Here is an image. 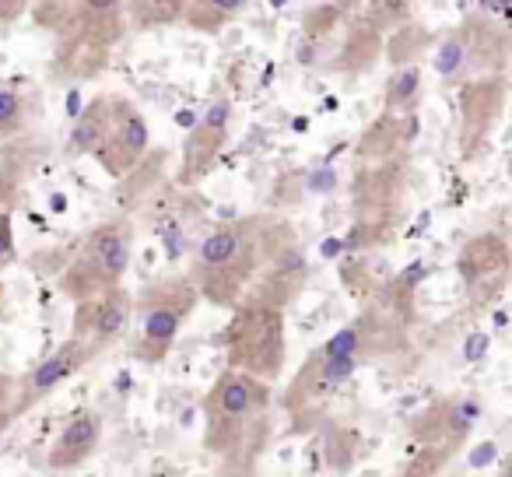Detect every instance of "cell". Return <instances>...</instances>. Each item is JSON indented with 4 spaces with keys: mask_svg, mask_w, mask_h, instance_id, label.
<instances>
[{
    "mask_svg": "<svg viewBox=\"0 0 512 477\" xmlns=\"http://www.w3.org/2000/svg\"><path fill=\"white\" fill-rule=\"evenodd\" d=\"M267 400H271L267 383L228 369L225 376L211 386V393H207V400H204L207 446H211V453L239 460L242 442L249 446V456H256V449H264L260 446V442H264L260 425H264V418H267Z\"/></svg>",
    "mask_w": 512,
    "mask_h": 477,
    "instance_id": "obj_1",
    "label": "cell"
},
{
    "mask_svg": "<svg viewBox=\"0 0 512 477\" xmlns=\"http://www.w3.org/2000/svg\"><path fill=\"white\" fill-rule=\"evenodd\" d=\"M256 264H260V239L249 221L228 228H214L204 243L197 246V274L200 288L218 306H232L249 285Z\"/></svg>",
    "mask_w": 512,
    "mask_h": 477,
    "instance_id": "obj_2",
    "label": "cell"
},
{
    "mask_svg": "<svg viewBox=\"0 0 512 477\" xmlns=\"http://www.w3.org/2000/svg\"><path fill=\"white\" fill-rule=\"evenodd\" d=\"M228 362H232V372L253 376L260 383L278 379L281 365H285V316H281V309L246 302L228 327Z\"/></svg>",
    "mask_w": 512,
    "mask_h": 477,
    "instance_id": "obj_3",
    "label": "cell"
},
{
    "mask_svg": "<svg viewBox=\"0 0 512 477\" xmlns=\"http://www.w3.org/2000/svg\"><path fill=\"white\" fill-rule=\"evenodd\" d=\"M130 267V228L120 221L99 225L88 235L78 264L64 274V292L78 302H92L95 292L106 295L109 288H120V278Z\"/></svg>",
    "mask_w": 512,
    "mask_h": 477,
    "instance_id": "obj_4",
    "label": "cell"
},
{
    "mask_svg": "<svg viewBox=\"0 0 512 477\" xmlns=\"http://www.w3.org/2000/svg\"><path fill=\"white\" fill-rule=\"evenodd\" d=\"M148 123H144L141 109L127 99H113L109 102V120L102 130L99 144H95V158L102 162V169L123 176L130 172L148 151Z\"/></svg>",
    "mask_w": 512,
    "mask_h": 477,
    "instance_id": "obj_5",
    "label": "cell"
},
{
    "mask_svg": "<svg viewBox=\"0 0 512 477\" xmlns=\"http://www.w3.org/2000/svg\"><path fill=\"white\" fill-rule=\"evenodd\" d=\"M197 295L186 285H169V288H155L144 302V327H141V341H137V355L144 362H162L169 355V348L176 344V334L183 327L186 313L193 309Z\"/></svg>",
    "mask_w": 512,
    "mask_h": 477,
    "instance_id": "obj_6",
    "label": "cell"
},
{
    "mask_svg": "<svg viewBox=\"0 0 512 477\" xmlns=\"http://www.w3.org/2000/svg\"><path fill=\"white\" fill-rule=\"evenodd\" d=\"M460 274L467 295L474 306H488L498 299V292L505 288L509 278V246H505L502 235H477L463 246L460 253Z\"/></svg>",
    "mask_w": 512,
    "mask_h": 477,
    "instance_id": "obj_7",
    "label": "cell"
},
{
    "mask_svg": "<svg viewBox=\"0 0 512 477\" xmlns=\"http://www.w3.org/2000/svg\"><path fill=\"white\" fill-rule=\"evenodd\" d=\"M358 358L344 355V358H320L313 355L306 362V369L295 376L292 390H288L285 404L292 407V411H306V407L320 404L323 397H330V393L337 390V386H344L351 376L358 372Z\"/></svg>",
    "mask_w": 512,
    "mask_h": 477,
    "instance_id": "obj_8",
    "label": "cell"
},
{
    "mask_svg": "<svg viewBox=\"0 0 512 477\" xmlns=\"http://www.w3.org/2000/svg\"><path fill=\"white\" fill-rule=\"evenodd\" d=\"M88 355H92V348H88V341H78V337H71V341L60 344L50 358H43V362H39L36 369L22 379V400H18V411H25V407H32L36 400H43L50 390H57L67 376H74V372L85 365Z\"/></svg>",
    "mask_w": 512,
    "mask_h": 477,
    "instance_id": "obj_9",
    "label": "cell"
},
{
    "mask_svg": "<svg viewBox=\"0 0 512 477\" xmlns=\"http://www.w3.org/2000/svg\"><path fill=\"white\" fill-rule=\"evenodd\" d=\"M228 116H232V102H214L211 109L204 113V120H200V127L190 134V141H186V155H183V183H193V179H200L207 169H211L214 155L221 151V144H225V134H228Z\"/></svg>",
    "mask_w": 512,
    "mask_h": 477,
    "instance_id": "obj_10",
    "label": "cell"
},
{
    "mask_svg": "<svg viewBox=\"0 0 512 477\" xmlns=\"http://www.w3.org/2000/svg\"><path fill=\"white\" fill-rule=\"evenodd\" d=\"M102 439V418L95 411H78L64 425V432L57 435L50 449V467L53 470H74L95 453Z\"/></svg>",
    "mask_w": 512,
    "mask_h": 477,
    "instance_id": "obj_11",
    "label": "cell"
},
{
    "mask_svg": "<svg viewBox=\"0 0 512 477\" xmlns=\"http://www.w3.org/2000/svg\"><path fill=\"white\" fill-rule=\"evenodd\" d=\"M88 306H92V320H78V341L85 334H92V341H88V348H92V351L113 344L116 337L127 330V323H130V295L123 292V288H109L99 302H88Z\"/></svg>",
    "mask_w": 512,
    "mask_h": 477,
    "instance_id": "obj_12",
    "label": "cell"
},
{
    "mask_svg": "<svg viewBox=\"0 0 512 477\" xmlns=\"http://www.w3.org/2000/svg\"><path fill=\"white\" fill-rule=\"evenodd\" d=\"M109 102H113V95H102V99H95L88 106L85 116H78V127H74V141H71L74 151H95V144H99L109 120Z\"/></svg>",
    "mask_w": 512,
    "mask_h": 477,
    "instance_id": "obj_13",
    "label": "cell"
},
{
    "mask_svg": "<svg viewBox=\"0 0 512 477\" xmlns=\"http://www.w3.org/2000/svg\"><path fill=\"white\" fill-rule=\"evenodd\" d=\"M421 88V71L418 67H404L390 78V88H386V106L390 109H400L414 99V92Z\"/></svg>",
    "mask_w": 512,
    "mask_h": 477,
    "instance_id": "obj_14",
    "label": "cell"
},
{
    "mask_svg": "<svg viewBox=\"0 0 512 477\" xmlns=\"http://www.w3.org/2000/svg\"><path fill=\"white\" fill-rule=\"evenodd\" d=\"M127 11L137 18L141 29H148V25H169L172 18H179L183 15V4H130Z\"/></svg>",
    "mask_w": 512,
    "mask_h": 477,
    "instance_id": "obj_15",
    "label": "cell"
},
{
    "mask_svg": "<svg viewBox=\"0 0 512 477\" xmlns=\"http://www.w3.org/2000/svg\"><path fill=\"white\" fill-rule=\"evenodd\" d=\"M25 120V102L18 92H0V137L15 134Z\"/></svg>",
    "mask_w": 512,
    "mask_h": 477,
    "instance_id": "obj_16",
    "label": "cell"
},
{
    "mask_svg": "<svg viewBox=\"0 0 512 477\" xmlns=\"http://www.w3.org/2000/svg\"><path fill=\"white\" fill-rule=\"evenodd\" d=\"M358 344H362L358 330H341V334L330 337V341L323 344V348L316 351V355H320V358H344V355L358 358Z\"/></svg>",
    "mask_w": 512,
    "mask_h": 477,
    "instance_id": "obj_17",
    "label": "cell"
},
{
    "mask_svg": "<svg viewBox=\"0 0 512 477\" xmlns=\"http://www.w3.org/2000/svg\"><path fill=\"white\" fill-rule=\"evenodd\" d=\"M460 64H463V43H460V39H449V43L439 50V57H435V67H439L446 78H453Z\"/></svg>",
    "mask_w": 512,
    "mask_h": 477,
    "instance_id": "obj_18",
    "label": "cell"
},
{
    "mask_svg": "<svg viewBox=\"0 0 512 477\" xmlns=\"http://www.w3.org/2000/svg\"><path fill=\"white\" fill-rule=\"evenodd\" d=\"M15 260V235H11V214H0V267Z\"/></svg>",
    "mask_w": 512,
    "mask_h": 477,
    "instance_id": "obj_19",
    "label": "cell"
},
{
    "mask_svg": "<svg viewBox=\"0 0 512 477\" xmlns=\"http://www.w3.org/2000/svg\"><path fill=\"white\" fill-rule=\"evenodd\" d=\"M25 11V4H18V0H0V25H8V22H15L18 15Z\"/></svg>",
    "mask_w": 512,
    "mask_h": 477,
    "instance_id": "obj_20",
    "label": "cell"
},
{
    "mask_svg": "<svg viewBox=\"0 0 512 477\" xmlns=\"http://www.w3.org/2000/svg\"><path fill=\"white\" fill-rule=\"evenodd\" d=\"M218 477H253V463H239V460H228V467L221 470Z\"/></svg>",
    "mask_w": 512,
    "mask_h": 477,
    "instance_id": "obj_21",
    "label": "cell"
},
{
    "mask_svg": "<svg viewBox=\"0 0 512 477\" xmlns=\"http://www.w3.org/2000/svg\"><path fill=\"white\" fill-rule=\"evenodd\" d=\"M488 351V337L484 334H474V341H470V348H467V358H477V351Z\"/></svg>",
    "mask_w": 512,
    "mask_h": 477,
    "instance_id": "obj_22",
    "label": "cell"
},
{
    "mask_svg": "<svg viewBox=\"0 0 512 477\" xmlns=\"http://www.w3.org/2000/svg\"><path fill=\"white\" fill-rule=\"evenodd\" d=\"M8 421H11V414H8V411H0V432H4V425H8Z\"/></svg>",
    "mask_w": 512,
    "mask_h": 477,
    "instance_id": "obj_23",
    "label": "cell"
}]
</instances>
